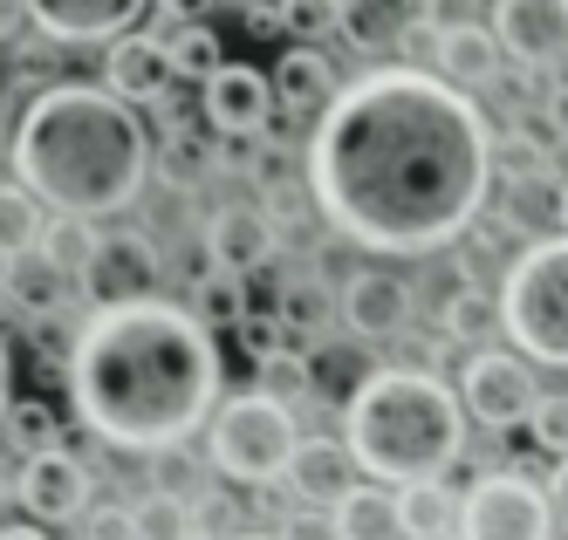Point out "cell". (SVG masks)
Returning <instances> with one entry per match:
<instances>
[{"instance_id": "obj_1", "label": "cell", "mask_w": 568, "mask_h": 540, "mask_svg": "<svg viewBox=\"0 0 568 540\" xmlns=\"http://www.w3.org/2000/svg\"><path fill=\"white\" fill-rule=\"evenodd\" d=\"M500 137L486 110L432 69H363L308 131L315 213L371 254H438L494 213Z\"/></svg>"}, {"instance_id": "obj_2", "label": "cell", "mask_w": 568, "mask_h": 540, "mask_svg": "<svg viewBox=\"0 0 568 540\" xmlns=\"http://www.w3.org/2000/svg\"><path fill=\"white\" fill-rule=\"evenodd\" d=\"M220 343L179 302L90 315L69 343V404L90 438L165 459L220 418Z\"/></svg>"}, {"instance_id": "obj_3", "label": "cell", "mask_w": 568, "mask_h": 540, "mask_svg": "<svg viewBox=\"0 0 568 540\" xmlns=\"http://www.w3.org/2000/svg\"><path fill=\"white\" fill-rule=\"evenodd\" d=\"M158 151L144 116L103 82H49L8 123V185L55 220H116L144 198Z\"/></svg>"}, {"instance_id": "obj_4", "label": "cell", "mask_w": 568, "mask_h": 540, "mask_svg": "<svg viewBox=\"0 0 568 540\" xmlns=\"http://www.w3.org/2000/svg\"><path fill=\"white\" fill-rule=\"evenodd\" d=\"M466 404L459 384L425 377V369L384 363L343 410V445L363 479L377 486H438L466 459Z\"/></svg>"}, {"instance_id": "obj_5", "label": "cell", "mask_w": 568, "mask_h": 540, "mask_svg": "<svg viewBox=\"0 0 568 540\" xmlns=\"http://www.w3.org/2000/svg\"><path fill=\"white\" fill-rule=\"evenodd\" d=\"M500 328L514 336V356L568 369V233L535 240L500 274Z\"/></svg>"}, {"instance_id": "obj_6", "label": "cell", "mask_w": 568, "mask_h": 540, "mask_svg": "<svg viewBox=\"0 0 568 540\" xmlns=\"http://www.w3.org/2000/svg\"><path fill=\"white\" fill-rule=\"evenodd\" d=\"M302 445H308V438H302V410L274 404V397H261V390L226 397L220 418L206 425V459H213V472L233 479V486H247V492L288 479V466H295Z\"/></svg>"}, {"instance_id": "obj_7", "label": "cell", "mask_w": 568, "mask_h": 540, "mask_svg": "<svg viewBox=\"0 0 568 540\" xmlns=\"http://www.w3.org/2000/svg\"><path fill=\"white\" fill-rule=\"evenodd\" d=\"M555 533V492L527 472H473L459 540H548Z\"/></svg>"}, {"instance_id": "obj_8", "label": "cell", "mask_w": 568, "mask_h": 540, "mask_svg": "<svg viewBox=\"0 0 568 540\" xmlns=\"http://www.w3.org/2000/svg\"><path fill=\"white\" fill-rule=\"evenodd\" d=\"M459 404L479 431H527L541 410V390H535V363L514 356V349H479L459 363Z\"/></svg>"}, {"instance_id": "obj_9", "label": "cell", "mask_w": 568, "mask_h": 540, "mask_svg": "<svg viewBox=\"0 0 568 540\" xmlns=\"http://www.w3.org/2000/svg\"><path fill=\"white\" fill-rule=\"evenodd\" d=\"M336 315H343V336H356L363 349H377V343H404V336L418 328V287H412V274L363 261V267L343 281Z\"/></svg>"}, {"instance_id": "obj_10", "label": "cell", "mask_w": 568, "mask_h": 540, "mask_svg": "<svg viewBox=\"0 0 568 540\" xmlns=\"http://www.w3.org/2000/svg\"><path fill=\"white\" fill-rule=\"evenodd\" d=\"M158 274H165V261H158L151 233H138V226L103 233L97 261H90V274H83L90 315H116V308H144V302H158Z\"/></svg>"}, {"instance_id": "obj_11", "label": "cell", "mask_w": 568, "mask_h": 540, "mask_svg": "<svg viewBox=\"0 0 568 540\" xmlns=\"http://www.w3.org/2000/svg\"><path fill=\"white\" fill-rule=\"evenodd\" d=\"M8 500H14L34 527L90 520V459H83V451H42V459H21Z\"/></svg>"}, {"instance_id": "obj_12", "label": "cell", "mask_w": 568, "mask_h": 540, "mask_svg": "<svg viewBox=\"0 0 568 540\" xmlns=\"http://www.w3.org/2000/svg\"><path fill=\"white\" fill-rule=\"evenodd\" d=\"M28 14L34 34L55 49H110V41L138 34L151 8H138V0H28Z\"/></svg>"}, {"instance_id": "obj_13", "label": "cell", "mask_w": 568, "mask_h": 540, "mask_svg": "<svg viewBox=\"0 0 568 540\" xmlns=\"http://www.w3.org/2000/svg\"><path fill=\"white\" fill-rule=\"evenodd\" d=\"M274 110H281L274 75H261L254 62H226V69L206 82V123H213L220 137H233V144L267 137V131H274Z\"/></svg>"}, {"instance_id": "obj_14", "label": "cell", "mask_w": 568, "mask_h": 540, "mask_svg": "<svg viewBox=\"0 0 568 540\" xmlns=\"http://www.w3.org/2000/svg\"><path fill=\"white\" fill-rule=\"evenodd\" d=\"M494 34L514 69H555L568 55V0H500Z\"/></svg>"}, {"instance_id": "obj_15", "label": "cell", "mask_w": 568, "mask_h": 540, "mask_svg": "<svg viewBox=\"0 0 568 540\" xmlns=\"http://www.w3.org/2000/svg\"><path fill=\"white\" fill-rule=\"evenodd\" d=\"M172 82H179V69H172V41H158V34H124V41H110L103 49V90L110 96H124L131 110L138 103H165L172 96Z\"/></svg>"}, {"instance_id": "obj_16", "label": "cell", "mask_w": 568, "mask_h": 540, "mask_svg": "<svg viewBox=\"0 0 568 540\" xmlns=\"http://www.w3.org/2000/svg\"><path fill=\"white\" fill-rule=\"evenodd\" d=\"M267 261H274V213L267 205L233 198L206 220V267L247 281V274H267Z\"/></svg>"}, {"instance_id": "obj_17", "label": "cell", "mask_w": 568, "mask_h": 540, "mask_svg": "<svg viewBox=\"0 0 568 540\" xmlns=\"http://www.w3.org/2000/svg\"><path fill=\"white\" fill-rule=\"evenodd\" d=\"M356 486H363V472H356V459H349L343 438H308V445L295 451L288 479H281V492H288L302 513H336Z\"/></svg>"}, {"instance_id": "obj_18", "label": "cell", "mask_w": 568, "mask_h": 540, "mask_svg": "<svg viewBox=\"0 0 568 540\" xmlns=\"http://www.w3.org/2000/svg\"><path fill=\"white\" fill-rule=\"evenodd\" d=\"M75 274H62L42 246H28V254H8V308H14V322L21 328H49L55 315H69V302H75Z\"/></svg>"}, {"instance_id": "obj_19", "label": "cell", "mask_w": 568, "mask_h": 540, "mask_svg": "<svg viewBox=\"0 0 568 540\" xmlns=\"http://www.w3.org/2000/svg\"><path fill=\"white\" fill-rule=\"evenodd\" d=\"M500 62H507V49H500V34H494V21H453L445 28V41H438V62H432V75H445L453 90H486V82L500 75Z\"/></svg>"}, {"instance_id": "obj_20", "label": "cell", "mask_w": 568, "mask_h": 540, "mask_svg": "<svg viewBox=\"0 0 568 540\" xmlns=\"http://www.w3.org/2000/svg\"><path fill=\"white\" fill-rule=\"evenodd\" d=\"M274 96H281V110L288 116H329L336 110V96H343V82H336V69H329V55L322 49H288L274 62Z\"/></svg>"}, {"instance_id": "obj_21", "label": "cell", "mask_w": 568, "mask_h": 540, "mask_svg": "<svg viewBox=\"0 0 568 540\" xmlns=\"http://www.w3.org/2000/svg\"><path fill=\"white\" fill-rule=\"evenodd\" d=\"M329 520H336V540H412V533H404L397 486H377V479H363Z\"/></svg>"}, {"instance_id": "obj_22", "label": "cell", "mask_w": 568, "mask_h": 540, "mask_svg": "<svg viewBox=\"0 0 568 540\" xmlns=\"http://www.w3.org/2000/svg\"><path fill=\"white\" fill-rule=\"evenodd\" d=\"M308 363H315V404H356V390L377 377V363L363 356V343L356 336H336V343H315L308 349Z\"/></svg>"}, {"instance_id": "obj_23", "label": "cell", "mask_w": 568, "mask_h": 540, "mask_svg": "<svg viewBox=\"0 0 568 540\" xmlns=\"http://www.w3.org/2000/svg\"><path fill=\"white\" fill-rule=\"evenodd\" d=\"M500 328V302L486 295L479 281H466V287H453V295L438 302V336L453 343V349H466V356H479L486 349V336Z\"/></svg>"}, {"instance_id": "obj_24", "label": "cell", "mask_w": 568, "mask_h": 540, "mask_svg": "<svg viewBox=\"0 0 568 540\" xmlns=\"http://www.w3.org/2000/svg\"><path fill=\"white\" fill-rule=\"evenodd\" d=\"M397 507H404V533L412 540H459V507H466V492L453 486H404L397 492Z\"/></svg>"}, {"instance_id": "obj_25", "label": "cell", "mask_w": 568, "mask_h": 540, "mask_svg": "<svg viewBox=\"0 0 568 540\" xmlns=\"http://www.w3.org/2000/svg\"><path fill=\"white\" fill-rule=\"evenodd\" d=\"M185 308L206 322V328H240L254 315V302H247V281L240 274H220V267H206V274H192V287H185Z\"/></svg>"}, {"instance_id": "obj_26", "label": "cell", "mask_w": 568, "mask_h": 540, "mask_svg": "<svg viewBox=\"0 0 568 540\" xmlns=\"http://www.w3.org/2000/svg\"><path fill=\"white\" fill-rule=\"evenodd\" d=\"M8 445H14V466L21 459H42V451H62V418H55L42 397L14 390L8 397Z\"/></svg>"}, {"instance_id": "obj_27", "label": "cell", "mask_w": 568, "mask_h": 540, "mask_svg": "<svg viewBox=\"0 0 568 540\" xmlns=\"http://www.w3.org/2000/svg\"><path fill=\"white\" fill-rule=\"evenodd\" d=\"M34 246H42V254H49L62 274L83 281L90 261H97V246H103V233H97L90 220H42V240H34Z\"/></svg>"}, {"instance_id": "obj_28", "label": "cell", "mask_w": 568, "mask_h": 540, "mask_svg": "<svg viewBox=\"0 0 568 540\" xmlns=\"http://www.w3.org/2000/svg\"><path fill=\"white\" fill-rule=\"evenodd\" d=\"M404 21H412V8H384V0H349V8H343V41H356V49H390V55H397Z\"/></svg>"}, {"instance_id": "obj_29", "label": "cell", "mask_w": 568, "mask_h": 540, "mask_svg": "<svg viewBox=\"0 0 568 540\" xmlns=\"http://www.w3.org/2000/svg\"><path fill=\"white\" fill-rule=\"evenodd\" d=\"M206 172H213V151H206V137H199V131H172L165 144H158V179H165L172 192L206 185Z\"/></svg>"}, {"instance_id": "obj_30", "label": "cell", "mask_w": 568, "mask_h": 540, "mask_svg": "<svg viewBox=\"0 0 568 540\" xmlns=\"http://www.w3.org/2000/svg\"><path fill=\"white\" fill-rule=\"evenodd\" d=\"M254 390L261 397H274V404H308L315 397V363H308V349H288V356H274V363H261L254 369Z\"/></svg>"}, {"instance_id": "obj_31", "label": "cell", "mask_w": 568, "mask_h": 540, "mask_svg": "<svg viewBox=\"0 0 568 540\" xmlns=\"http://www.w3.org/2000/svg\"><path fill=\"white\" fill-rule=\"evenodd\" d=\"M172 69H179V82H213V75L226 69V49H220V34H213L206 21H192V28L172 41Z\"/></svg>"}, {"instance_id": "obj_32", "label": "cell", "mask_w": 568, "mask_h": 540, "mask_svg": "<svg viewBox=\"0 0 568 540\" xmlns=\"http://www.w3.org/2000/svg\"><path fill=\"white\" fill-rule=\"evenodd\" d=\"M233 336H240V349H247V363H254V369H261V363H274V356H288V349H295V328H288V322H281L274 308H254L247 322H240V328H233Z\"/></svg>"}, {"instance_id": "obj_33", "label": "cell", "mask_w": 568, "mask_h": 540, "mask_svg": "<svg viewBox=\"0 0 568 540\" xmlns=\"http://www.w3.org/2000/svg\"><path fill=\"white\" fill-rule=\"evenodd\" d=\"M548 172H555V151H548V144H535L527 131H507V137H500V179H514V185L527 192V185H541Z\"/></svg>"}, {"instance_id": "obj_34", "label": "cell", "mask_w": 568, "mask_h": 540, "mask_svg": "<svg viewBox=\"0 0 568 540\" xmlns=\"http://www.w3.org/2000/svg\"><path fill=\"white\" fill-rule=\"evenodd\" d=\"M322 315H329V287L308 281V274H288V287H281V322H288L295 336H308V328H322Z\"/></svg>"}, {"instance_id": "obj_35", "label": "cell", "mask_w": 568, "mask_h": 540, "mask_svg": "<svg viewBox=\"0 0 568 540\" xmlns=\"http://www.w3.org/2000/svg\"><path fill=\"white\" fill-rule=\"evenodd\" d=\"M288 34L295 49H322L329 34H343V8L336 0H288Z\"/></svg>"}, {"instance_id": "obj_36", "label": "cell", "mask_w": 568, "mask_h": 540, "mask_svg": "<svg viewBox=\"0 0 568 540\" xmlns=\"http://www.w3.org/2000/svg\"><path fill=\"white\" fill-rule=\"evenodd\" d=\"M138 520H144V533L151 540H185L199 520H192V507L185 500H165V492H151V500L138 507Z\"/></svg>"}, {"instance_id": "obj_37", "label": "cell", "mask_w": 568, "mask_h": 540, "mask_svg": "<svg viewBox=\"0 0 568 540\" xmlns=\"http://www.w3.org/2000/svg\"><path fill=\"white\" fill-rule=\"evenodd\" d=\"M527 431H535L541 451H555V459L568 466V397H561V390L541 397V410H535V425H527Z\"/></svg>"}, {"instance_id": "obj_38", "label": "cell", "mask_w": 568, "mask_h": 540, "mask_svg": "<svg viewBox=\"0 0 568 540\" xmlns=\"http://www.w3.org/2000/svg\"><path fill=\"white\" fill-rule=\"evenodd\" d=\"M240 21H247V34L261 41V34H281V28H288V8H267V0H247V8H240Z\"/></svg>"}, {"instance_id": "obj_39", "label": "cell", "mask_w": 568, "mask_h": 540, "mask_svg": "<svg viewBox=\"0 0 568 540\" xmlns=\"http://www.w3.org/2000/svg\"><path fill=\"white\" fill-rule=\"evenodd\" d=\"M281 540H336V520H329V513H302V507H295V520L281 527Z\"/></svg>"}, {"instance_id": "obj_40", "label": "cell", "mask_w": 568, "mask_h": 540, "mask_svg": "<svg viewBox=\"0 0 568 540\" xmlns=\"http://www.w3.org/2000/svg\"><path fill=\"white\" fill-rule=\"evenodd\" d=\"M548 123H555V137L568 144V82H555V90H548Z\"/></svg>"}, {"instance_id": "obj_41", "label": "cell", "mask_w": 568, "mask_h": 540, "mask_svg": "<svg viewBox=\"0 0 568 540\" xmlns=\"http://www.w3.org/2000/svg\"><path fill=\"white\" fill-rule=\"evenodd\" d=\"M548 492H555V520L568 527V466H555V479H548Z\"/></svg>"}, {"instance_id": "obj_42", "label": "cell", "mask_w": 568, "mask_h": 540, "mask_svg": "<svg viewBox=\"0 0 568 540\" xmlns=\"http://www.w3.org/2000/svg\"><path fill=\"white\" fill-rule=\"evenodd\" d=\"M0 540H49V527H34V520H14L8 533H0Z\"/></svg>"}, {"instance_id": "obj_43", "label": "cell", "mask_w": 568, "mask_h": 540, "mask_svg": "<svg viewBox=\"0 0 568 540\" xmlns=\"http://www.w3.org/2000/svg\"><path fill=\"white\" fill-rule=\"evenodd\" d=\"M555 226L568 233V179H555Z\"/></svg>"}, {"instance_id": "obj_44", "label": "cell", "mask_w": 568, "mask_h": 540, "mask_svg": "<svg viewBox=\"0 0 568 540\" xmlns=\"http://www.w3.org/2000/svg\"><path fill=\"white\" fill-rule=\"evenodd\" d=\"M233 540H281V533H267V527H247V533H233Z\"/></svg>"}]
</instances>
